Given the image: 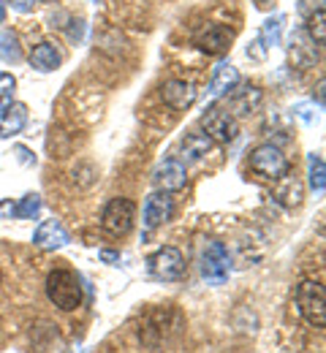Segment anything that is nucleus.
Masks as SVG:
<instances>
[{
	"mask_svg": "<svg viewBox=\"0 0 326 353\" xmlns=\"http://www.w3.org/2000/svg\"><path fill=\"white\" fill-rule=\"evenodd\" d=\"M232 41H234V33L226 25H210L207 30H201L196 36V46L201 52H207V54H223Z\"/></svg>",
	"mask_w": 326,
	"mask_h": 353,
	"instance_id": "obj_10",
	"label": "nucleus"
},
{
	"mask_svg": "<svg viewBox=\"0 0 326 353\" xmlns=\"http://www.w3.org/2000/svg\"><path fill=\"white\" fill-rule=\"evenodd\" d=\"M0 280H3V272H0Z\"/></svg>",
	"mask_w": 326,
	"mask_h": 353,
	"instance_id": "obj_33",
	"label": "nucleus"
},
{
	"mask_svg": "<svg viewBox=\"0 0 326 353\" xmlns=\"http://www.w3.org/2000/svg\"><path fill=\"white\" fill-rule=\"evenodd\" d=\"M3 19H6V3L0 0V25H3Z\"/></svg>",
	"mask_w": 326,
	"mask_h": 353,
	"instance_id": "obj_30",
	"label": "nucleus"
},
{
	"mask_svg": "<svg viewBox=\"0 0 326 353\" xmlns=\"http://www.w3.org/2000/svg\"><path fill=\"white\" fill-rule=\"evenodd\" d=\"M278 199L285 207H299V204H302V185H299L296 179H288L285 188L278 190Z\"/></svg>",
	"mask_w": 326,
	"mask_h": 353,
	"instance_id": "obj_22",
	"label": "nucleus"
},
{
	"mask_svg": "<svg viewBox=\"0 0 326 353\" xmlns=\"http://www.w3.org/2000/svg\"><path fill=\"white\" fill-rule=\"evenodd\" d=\"M134 218H136V204L131 199H112L103 210V231H109L112 236H125L134 228Z\"/></svg>",
	"mask_w": 326,
	"mask_h": 353,
	"instance_id": "obj_5",
	"label": "nucleus"
},
{
	"mask_svg": "<svg viewBox=\"0 0 326 353\" xmlns=\"http://www.w3.org/2000/svg\"><path fill=\"white\" fill-rule=\"evenodd\" d=\"M280 17H275V19H267L264 22V30H261V41H267V46H278L280 41Z\"/></svg>",
	"mask_w": 326,
	"mask_h": 353,
	"instance_id": "obj_25",
	"label": "nucleus"
},
{
	"mask_svg": "<svg viewBox=\"0 0 326 353\" xmlns=\"http://www.w3.org/2000/svg\"><path fill=\"white\" fill-rule=\"evenodd\" d=\"M296 307H299V315L310 323V326H324L326 323V294L324 285L316 283V280H302L296 285Z\"/></svg>",
	"mask_w": 326,
	"mask_h": 353,
	"instance_id": "obj_2",
	"label": "nucleus"
},
{
	"mask_svg": "<svg viewBox=\"0 0 326 353\" xmlns=\"http://www.w3.org/2000/svg\"><path fill=\"white\" fill-rule=\"evenodd\" d=\"M71 25H74V28L68 30V39H71L74 44H79V41H82V33H85V22L77 19V22H71Z\"/></svg>",
	"mask_w": 326,
	"mask_h": 353,
	"instance_id": "obj_26",
	"label": "nucleus"
},
{
	"mask_svg": "<svg viewBox=\"0 0 326 353\" xmlns=\"http://www.w3.org/2000/svg\"><path fill=\"white\" fill-rule=\"evenodd\" d=\"M174 215V201L169 193L158 190V193H150L147 201H144V210H141V218H144V225L147 228H158L163 223L172 221Z\"/></svg>",
	"mask_w": 326,
	"mask_h": 353,
	"instance_id": "obj_8",
	"label": "nucleus"
},
{
	"mask_svg": "<svg viewBox=\"0 0 326 353\" xmlns=\"http://www.w3.org/2000/svg\"><path fill=\"white\" fill-rule=\"evenodd\" d=\"M0 60L3 63H19L22 60L19 36L14 30H0Z\"/></svg>",
	"mask_w": 326,
	"mask_h": 353,
	"instance_id": "obj_20",
	"label": "nucleus"
},
{
	"mask_svg": "<svg viewBox=\"0 0 326 353\" xmlns=\"http://www.w3.org/2000/svg\"><path fill=\"white\" fill-rule=\"evenodd\" d=\"M14 90H17V79H14L11 74H0V112L11 106Z\"/></svg>",
	"mask_w": 326,
	"mask_h": 353,
	"instance_id": "obj_23",
	"label": "nucleus"
},
{
	"mask_svg": "<svg viewBox=\"0 0 326 353\" xmlns=\"http://www.w3.org/2000/svg\"><path fill=\"white\" fill-rule=\"evenodd\" d=\"M147 264H150V272L158 280H163V283H174V280H183L185 277V259H183V253L177 248H161V250H155L147 259Z\"/></svg>",
	"mask_w": 326,
	"mask_h": 353,
	"instance_id": "obj_6",
	"label": "nucleus"
},
{
	"mask_svg": "<svg viewBox=\"0 0 326 353\" xmlns=\"http://www.w3.org/2000/svg\"><path fill=\"white\" fill-rule=\"evenodd\" d=\"M250 172L258 179L267 182H280L288 174V158L280 152V147L275 144H261L250 152Z\"/></svg>",
	"mask_w": 326,
	"mask_h": 353,
	"instance_id": "obj_3",
	"label": "nucleus"
},
{
	"mask_svg": "<svg viewBox=\"0 0 326 353\" xmlns=\"http://www.w3.org/2000/svg\"><path fill=\"white\" fill-rule=\"evenodd\" d=\"M47 3H57V0H47Z\"/></svg>",
	"mask_w": 326,
	"mask_h": 353,
	"instance_id": "obj_32",
	"label": "nucleus"
},
{
	"mask_svg": "<svg viewBox=\"0 0 326 353\" xmlns=\"http://www.w3.org/2000/svg\"><path fill=\"white\" fill-rule=\"evenodd\" d=\"M93 3H98V0H93Z\"/></svg>",
	"mask_w": 326,
	"mask_h": 353,
	"instance_id": "obj_34",
	"label": "nucleus"
},
{
	"mask_svg": "<svg viewBox=\"0 0 326 353\" xmlns=\"http://www.w3.org/2000/svg\"><path fill=\"white\" fill-rule=\"evenodd\" d=\"M11 8H17L19 14H30L36 8V0H11Z\"/></svg>",
	"mask_w": 326,
	"mask_h": 353,
	"instance_id": "obj_27",
	"label": "nucleus"
},
{
	"mask_svg": "<svg viewBox=\"0 0 326 353\" xmlns=\"http://www.w3.org/2000/svg\"><path fill=\"white\" fill-rule=\"evenodd\" d=\"M261 103V90L258 88H242L229 98V112L234 117H245L250 112H256V106Z\"/></svg>",
	"mask_w": 326,
	"mask_h": 353,
	"instance_id": "obj_15",
	"label": "nucleus"
},
{
	"mask_svg": "<svg viewBox=\"0 0 326 353\" xmlns=\"http://www.w3.org/2000/svg\"><path fill=\"white\" fill-rule=\"evenodd\" d=\"M33 245L41 250H60L68 245V231L57 221H44L33 234Z\"/></svg>",
	"mask_w": 326,
	"mask_h": 353,
	"instance_id": "obj_11",
	"label": "nucleus"
},
{
	"mask_svg": "<svg viewBox=\"0 0 326 353\" xmlns=\"http://www.w3.org/2000/svg\"><path fill=\"white\" fill-rule=\"evenodd\" d=\"M47 296L57 310H77L82 305V283L71 269H54L47 277Z\"/></svg>",
	"mask_w": 326,
	"mask_h": 353,
	"instance_id": "obj_1",
	"label": "nucleus"
},
{
	"mask_svg": "<svg viewBox=\"0 0 326 353\" xmlns=\"http://www.w3.org/2000/svg\"><path fill=\"white\" fill-rule=\"evenodd\" d=\"M152 182H155V188L163 190V193H177V190L185 188V182H187L185 166H183L180 161H163V163L152 172Z\"/></svg>",
	"mask_w": 326,
	"mask_h": 353,
	"instance_id": "obj_9",
	"label": "nucleus"
},
{
	"mask_svg": "<svg viewBox=\"0 0 326 353\" xmlns=\"http://www.w3.org/2000/svg\"><path fill=\"white\" fill-rule=\"evenodd\" d=\"M307 176H310V188L316 193H324L326 188V166L321 152H310L307 155Z\"/></svg>",
	"mask_w": 326,
	"mask_h": 353,
	"instance_id": "obj_19",
	"label": "nucleus"
},
{
	"mask_svg": "<svg viewBox=\"0 0 326 353\" xmlns=\"http://www.w3.org/2000/svg\"><path fill=\"white\" fill-rule=\"evenodd\" d=\"M101 261H103V264H120V253H114V250H101Z\"/></svg>",
	"mask_w": 326,
	"mask_h": 353,
	"instance_id": "obj_28",
	"label": "nucleus"
},
{
	"mask_svg": "<svg viewBox=\"0 0 326 353\" xmlns=\"http://www.w3.org/2000/svg\"><path fill=\"white\" fill-rule=\"evenodd\" d=\"M212 144H215V141H212L204 131H193L183 139L180 152H183V158H185V161H201V158L212 150Z\"/></svg>",
	"mask_w": 326,
	"mask_h": 353,
	"instance_id": "obj_17",
	"label": "nucleus"
},
{
	"mask_svg": "<svg viewBox=\"0 0 326 353\" xmlns=\"http://www.w3.org/2000/svg\"><path fill=\"white\" fill-rule=\"evenodd\" d=\"M201 125H204V133L212 139V141H221V144H229L236 139V120H234V114L229 109H221V106H215V109H210L207 114H204V120H201Z\"/></svg>",
	"mask_w": 326,
	"mask_h": 353,
	"instance_id": "obj_7",
	"label": "nucleus"
},
{
	"mask_svg": "<svg viewBox=\"0 0 326 353\" xmlns=\"http://www.w3.org/2000/svg\"><path fill=\"white\" fill-rule=\"evenodd\" d=\"M17 152H19V155H22V161H25V163H33V161H36V158H30V152H28V150H25V147H19V150H17Z\"/></svg>",
	"mask_w": 326,
	"mask_h": 353,
	"instance_id": "obj_29",
	"label": "nucleus"
},
{
	"mask_svg": "<svg viewBox=\"0 0 326 353\" xmlns=\"http://www.w3.org/2000/svg\"><path fill=\"white\" fill-rule=\"evenodd\" d=\"M30 65L39 68V71H54V68L60 65V54H57L54 46L44 41V44L33 46V52H30Z\"/></svg>",
	"mask_w": 326,
	"mask_h": 353,
	"instance_id": "obj_18",
	"label": "nucleus"
},
{
	"mask_svg": "<svg viewBox=\"0 0 326 353\" xmlns=\"http://www.w3.org/2000/svg\"><path fill=\"white\" fill-rule=\"evenodd\" d=\"M25 123H28V106L25 103H11L8 109H3V117H0V139L17 136L25 128Z\"/></svg>",
	"mask_w": 326,
	"mask_h": 353,
	"instance_id": "obj_14",
	"label": "nucleus"
},
{
	"mask_svg": "<svg viewBox=\"0 0 326 353\" xmlns=\"http://www.w3.org/2000/svg\"><path fill=\"white\" fill-rule=\"evenodd\" d=\"M201 277L210 283V285H221L229 280L232 274V259H229V250L223 242H204V250H201Z\"/></svg>",
	"mask_w": 326,
	"mask_h": 353,
	"instance_id": "obj_4",
	"label": "nucleus"
},
{
	"mask_svg": "<svg viewBox=\"0 0 326 353\" xmlns=\"http://www.w3.org/2000/svg\"><path fill=\"white\" fill-rule=\"evenodd\" d=\"M39 212H41V196L33 193V196H25V199L14 207L11 215H14V218H22V221H30V218H36Z\"/></svg>",
	"mask_w": 326,
	"mask_h": 353,
	"instance_id": "obj_21",
	"label": "nucleus"
},
{
	"mask_svg": "<svg viewBox=\"0 0 326 353\" xmlns=\"http://www.w3.org/2000/svg\"><path fill=\"white\" fill-rule=\"evenodd\" d=\"M161 98L163 103H169L172 109H187L193 101H196V90L185 79H169L163 88H161Z\"/></svg>",
	"mask_w": 326,
	"mask_h": 353,
	"instance_id": "obj_13",
	"label": "nucleus"
},
{
	"mask_svg": "<svg viewBox=\"0 0 326 353\" xmlns=\"http://www.w3.org/2000/svg\"><path fill=\"white\" fill-rule=\"evenodd\" d=\"M236 82H239L236 68H234L232 63H226V60H223V63L215 68L212 79H210V95H212V98H221V95H226L229 90L236 88Z\"/></svg>",
	"mask_w": 326,
	"mask_h": 353,
	"instance_id": "obj_16",
	"label": "nucleus"
},
{
	"mask_svg": "<svg viewBox=\"0 0 326 353\" xmlns=\"http://www.w3.org/2000/svg\"><path fill=\"white\" fill-rule=\"evenodd\" d=\"M307 36H310L318 46L324 44V8L313 11V17H310V28H307Z\"/></svg>",
	"mask_w": 326,
	"mask_h": 353,
	"instance_id": "obj_24",
	"label": "nucleus"
},
{
	"mask_svg": "<svg viewBox=\"0 0 326 353\" xmlns=\"http://www.w3.org/2000/svg\"><path fill=\"white\" fill-rule=\"evenodd\" d=\"M288 52H291V60H294V65H296V68H310V65L318 60L316 41H313L305 30H296V33L291 36V46H288Z\"/></svg>",
	"mask_w": 326,
	"mask_h": 353,
	"instance_id": "obj_12",
	"label": "nucleus"
},
{
	"mask_svg": "<svg viewBox=\"0 0 326 353\" xmlns=\"http://www.w3.org/2000/svg\"><path fill=\"white\" fill-rule=\"evenodd\" d=\"M267 3H269V0H256V6H258V8H264Z\"/></svg>",
	"mask_w": 326,
	"mask_h": 353,
	"instance_id": "obj_31",
	"label": "nucleus"
}]
</instances>
